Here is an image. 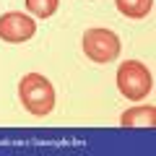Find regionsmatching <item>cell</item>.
Returning a JSON list of instances; mask_svg holds the SVG:
<instances>
[{
  "mask_svg": "<svg viewBox=\"0 0 156 156\" xmlns=\"http://www.w3.org/2000/svg\"><path fill=\"white\" fill-rule=\"evenodd\" d=\"M18 96H21V104L26 107V112L37 117H44L55 109V89L42 73L23 76L18 83Z\"/></svg>",
  "mask_w": 156,
  "mask_h": 156,
  "instance_id": "1",
  "label": "cell"
},
{
  "mask_svg": "<svg viewBox=\"0 0 156 156\" xmlns=\"http://www.w3.org/2000/svg\"><path fill=\"white\" fill-rule=\"evenodd\" d=\"M117 89L120 94L128 96L130 101H140L151 94L154 89V78H151L148 68L138 60H128L117 68Z\"/></svg>",
  "mask_w": 156,
  "mask_h": 156,
  "instance_id": "2",
  "label": "cell"
},
{
  "mask_svg": "<svg viewBox=\"0 0 156 156\" xmlns=\"http://www.w3.org/2000/svg\"><path fill=\"white\" fill-rule=\"evenodd\" d=\"M81 44H83V52L91 57L94 62H112L117 55H120V39H117L115 31L109 29H89L81 39Z\"/></svg>",
  "mask_w": 156,
  "mask_h": 156,
  "instance_id": "3",
  "label": "cell"
},
{
  "mask_svg": "<svg viewBox=\"0 0 156 156\" xmlns=\"http://www.w3.org/2000/svg\"><path fill=\"white\" fill-rule=\"evenodd\" d=\"M37 34V21L23 13H5L0 16V39L3 42H11V44H21Z\"/></svg>",
  "mask_w": 156,
  "mask_h": 156,
  "instance_id": "4",
  "label": "cell"
},
{
  "mask_svg": "<svg viewBox=\"0 0 156 156\" xmlns=\"http://www.w3.org/2000/svg\"><path fill=\"white\" fill-rule=\"evenodd\" d=\"M120 125L122 128H154L156 125V109L154 107H133V109L122 112L120 117Z\"/></svg>",
  "mask_w": 156,
  "mask_h": 156,
  "instance_id": "5",
  "label": "cell"
},
{
  "mask_svg": "<svg viewBox=\"0 0 156 156\" xmlns=\"http://www.w3.org/2000/svg\"><path fill=\"white\" fill-rule=\"evenodd\" d=\"M115 5L125 18H146L154 8V0H115Z\"/></svg>",
  "mask_w": 156,
  "mask_h": 156,
  "instance_id": "6",
  "label": "cell"
},
{
  "mask_svg": "<svg viewBox=\"0 0 156 156\" xmlns=\"http://www.w3.org/2000/svg\"><path fill=\"white\" fill-rule=\"evenodd\" d=\"M57 5H60V0H26V8L37 18H50L57 11Z\"/></svg>",
  "mask_w": 156,
  "mask_h": 156,
  "instance_id": "7",
  "label": "cell"
}]
</instances>
